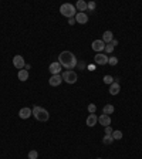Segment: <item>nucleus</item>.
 Segmentation results:
<instances>
[{
    "label": "nucleus",
    "instance_id": "f03ea898",
    "mask_svg": "<svg viewBox=\"0 0 142 159\" xmlns=\"http://www.w3.org/2000/svg\"><path fill=\"white\" fill-rule=\"evenodd\" d=\"M33 117H34L37 121H40V122H47V121L50 119L48 111L44 109L43 107H37V105L33 108Z\"/></svg>",
    "mask_w": 142,
    "mask_h": 159
},
{
    "label": "nucleus",
    "instance_id": "393cba45",
    "mask_svg": "<svg viewBox=\"0 0 142 159\" xmlns=\"http://www.w3.org/2000/svg\"><path fill=\"white\" fill-rule=\"evenodd\" d=\"M87 7H88V10H95V7H97V5H95V2H87Z\"/></svg>",
    "mask_w": 142,
    "mask_h": 159
},
{
    "label": "nucleus",
    "instance_id": "b1692460",
    "mask_svg": "<svg viewBox=\"0 0 142 159\" xmlns=\"http://www.w3.org/2000/svg\"><path fill=\"white\" fill-rule=\"evenodd\" d=\"M111 136H112L114 139H121V138H122V132H121V131H114Z\"/></svg>",
    "mask_w": 142,
    "mask_h": 159
},
{
    "label": "nucleus",
    "instance_id": "c85d7f7f",
    "mask_svg": "<svg viewBox=\"0 0 142 159\" xmlns=\"http://www.w3.org/2000/svg\"><path fill=\"white\" fill-rule=\"evenodd\" d=\"M87 70H90V71H94V70H97L95 64H90V65H87Z\"/></svg>",
    "mask_w": 142,
    "mask_h": 159
},
{
    "label": "nucleus",
    "instance_id": "7c9ffc66",
    "mask_svg": "<svg viewBox=\"0 0 142 159\" xmlns=\"http://www.w3.org/2000/svg\"><path fill=\"white\" fill-rule=\"evenodd\" d=\"M111 44L114 45V47H115V45H118V41H117V40H115V39H114V40H112V41H111Z\"/></svg>",
    "mask_w": 142,
    "mask_h": 159
},
{
    "label": "nucleus",
    "instance_id": "f257e3e1",
    "mask_svg": "<svg viewBox=\"0 0 142 159\" xmlns=\"http://www.w3.org/2000/svg\"><path fill=\"white\" fill-rule=\"evenodd\" d=\"M58 63H60L61 67L71 70V68H76L78 61H77V57L71 51H63L58 55Z\"/></svg>",
    "mask_w": 142,
    "mask_h": 159
},
{
    "label": "nucleus",
    "instance_id": "412c9836",
    "mask_svg": "<svg viewBox=\"0 0 142 159\" xmlns=\"http://www.w3.org/2000/svg\"><path fill=\"white\" fill-rule=\"evenodd\" d=\"M37 158H39V152H37V151L33 149V151L29 152V159H37Z\"/></svg>",
    "mask_w": 142,
    "mask_h": 159
},
{
    "label": "nucleus",
    "instance_id": "4be33fe9",
    "mask_svg": "<svg viewBox=\"0 0 142 159\" xmlns=\"http://www.w3.org/2000/svg\"><path fill=\"white\" fill-rule=\"evenodd\" d=\"M108 64L110 65H117L118 64V58L117 57H108Z\"/></svg>",
    "mask_w": 142,
    "mask_h": 159
},
{
    "label": "nucleus",
    "instance_id": "aec40b11",
    "mask_svg": "<svg viewBox=\"0 0 142 159\" xmlns=\"http://www.w3.org/2000/svg\"><path fill=\"white\" fill-rule=\"evenodd\" d=\"M102 81H104V84L111 85L112 83H114V78H112L111 75H104V78H102Z\"/></svg>",
    "mask_w": 142,
    "mask_h": 159
},
{
    "label": "nucleus",
    "instance_id": "1a4fd4ad",
    "mask_svg": "<svg viewBox=\"0 0 142 159\" xmlns=\"http://www.w3.org/2000/svg\"><path fill=\"white\" fill-rule=\"evenodd\" d=\"M33 115V109H30V108H21L20 111H19V117H20L21 119H29Z\"/></svg>",
    "mask_w": 142,
    "mask_h": 159
},
{
    "label": "nucleus",
    "instance_id": "6e6552de",
    "mask_svg": "<svg viewBox=\"0 0 142 159\" xmlns=\"http://www.w3.org/2000/svg\"><path fill=\"white\" fill-rule=\"evenodd\" d=\"M94 60H95V63L97 64H100V65H105L108 64V57H106L105 54H102V53H98V54L94 57Z\"/></svg>",
    "mask_w": 142,
    "mask_h": 159
},
{
    "label": "nucleus",
    "instance_id": "cd10ccee",
    "mask_svg": "<svg viewBox=\"0 0 142 159\" xmlns=\"http://www.w3.org/2000/svg\"><path fill=\"white\" fill-rule=\"evenodd\" d=\"M77 67L80 70H84V68H87V64L84 63V61H81V63H77Z\"/></svg>",
    "mask_w": 142,
    "mask_h": 159
},
{
    "label": "nucleus",
    "instance_id": "f8f14e48",
    "mask_svg": "<svg viewBox=\"0 0 142 159\" xmlns=\"http://www.w3.org/2000/svg\"><path fill=\"white\" fill-rule=\"evenodd\" d=\"M50 73L53 75H57V74H60V71H61V65L58 61H56V63H51L50 64Z\"/></svg>",
    "mask_w": 142,
    "mask_h": 159
},
{
    "label": "nucleus",
    "instance_id": "4468645a",
    "mask_svg": "<svg viewBox=\"0 0 142 159\" xmlns=\"http://www.w3.org/2000/svg\"><path fill=\"white\" fill-rule=\"evenodd\" d=\"M97 122H98V117L95 114H90L85 121L87 126H94V125H97Z\"/></svg>",
    "mask_w": 142,
    "mask_h": 159
},
{
    "label": "nucleus",
    "instance_id": "dca6fc26",
    "mask_svg": "<svg viewBox=\"0 0 142 159\" xmlns=\"http://www.w3.org/2000/svg\"><path fill=\"white\" fill-rule=\"evenodd\" d=\"M76 9L78 10V13H84L85 10H88V7H87V2H84V0H78L76 5Z\"/></svg>",
    "mask_w": 142,
    "mask_h": 159
},
{
    "label": "nucleus",
    "instance_id": "2f4dec72",
    "mask_svg": "<svg viewBox=\"0 0 142 159\" xmlns=\"http://www.w3.org/2000/svg\"><path fill=\"white\" fill-rule=\"evenodd\" d=\"M98 159H102V158H98Z\"/></svg>",
    "mask_w": 142,
    "mask_h": 159
},
{
    "label": "nucleus",
    "instance_id": "6ab92c4d",
    "mask_svg": "<svg viewBox=\"0 0 142 159\" xmlns=\"http://www.w3.org/2000/svg\"><path fill=\"white\" fill-rule=\"evenodd\" d=\"M102 142L105 145H111L114 142V138H112L111 135H104V138H102Z\"/></svg>",
    "mask_w": 142,
    "mask_h": 159
},
{
    "label": "nucleus",
    "instance_id": "0eeeda50",
    "mask_svg": "<svg viewBox=\"0 0 142 159\" xmlns=\"http://www.w3.org/2000/svg\"><path fill=\"white\" fill-rule=\"evenodd\" d=\"M63 83V77H61L60 74L57 75H51L50 80H48V84L51 85V87H58V85Z\"/></svg>",
    "mask_w": 142,
    "mask_h": 159
},
{
    "label": "nucleus",
    "instance_id": "7ed1b4c3",
    "mask_svg": "<svg viewBox=\"0 0 142 159\" xmlns=\"http://www.w3.org/2000/svg\"><path fill=\"white\" fill-rule=\"evenodd\" d=\"M60 13L64 16V17L73 19V17H76V14L78 11H77L74 5H71V3H63V5L60 6Z\"/></svg>",
    "mask_w": 142,
    "mask_h": 159
},
{
    "label": "nucleus",
    "instance_id": "f3484780",
    "mask_svg": "<svg viewBox=\"0 0 142 159\" xmlns=\"http://www.w3.org/2000/svg\"><path fill=\"white\" fill-rule=\"evenodd\" d=\"M19 80H20V81H27V80H29V71H27V70H20V71H19Z\"/></svg>",
    "mask_w": 142,
    "mask_h": 159
},
{
    "label": "nucleus",
    "instance_id": "5701e85b",
    "mask_svg": "<svg viewBox=\"0 0 142 159\" xmlns=\"http://www.w3.org/2000/svg\"><path fill=\"white\" fill-rule=\"evenodd\" d=\"M114 48H115V47H114L111 43H110V44H105V53L106 54H111L112 51H114Z\"/></svg>",
    "mask_w": 142,
    "mask_h": 159
},
{
    "label": "nucleus",
    "instance_id": "c756f323",
    "mask_svg": "<svg viewBox=\"0 0 142 159\" xmlns=\"http://www.w3.org/2000/svg\"><path fill=\"white\" fill-rule=\"evenodd\" d=\"M77 21H76V19H74V17H73V19H68V24L70 26H73V24H76Z\"/></svg>",
    "mask_w": 142,
    "mask_h": 159
},
{
    "label": "nucleus",
    "instance_id": "9b49d317",
    "mask_svg": "<svg viewBox=\"0 0 142 159\" xmlns=\"http://www.w3.org/2000/svg\"><path fill=\"white\" fill-rule=\"evenodd\" d=\"M74 19H76V21L80 23V24H87V23H88V16H87L85 13H77Z\"/></svg>",
    "mask_w": 142,
    "mask_h": 159
},
{
    "label": "nucleus",
    "instance_id": "bb28decb",
    "mask_svg": "<svg viewBox=\"0 0 142 159\" xmlns=\"http://www.w3.org/2000/svg\"><path fill=\"white\" fill-rule=\"evenodd\" d=\"M112 132H114V129L111 128V125H110V126H105V135H112Z\"/></svg>",
    "mask_w": 142,
    "mask_h": 159
},
{
    "label": "nucleus",
    "instance_id": "423d86ee",
    "mask_svg": "<svg viewBox=\"0 0 142 159\" xmlns=\"http://www.w3.org/2000/svg\"><path fill=\"white\" fill-rule=\"evenodd\" d=\"M92 50L94 51H97V53H101V51H104L105 50V43L102 41V40H94L91 44Z\"/></svg>",
    "mask_w": 142,
    "mask_h": 159
},
{
    "label": "nucleus",
    "instance_id": "a211bd4d",
    "mask_svg": "<svg viewBox=\"0 0 142 159\" xmlns=\"http://www.w3.org/2000/svg\"><path fill=\"white\" fill-rule=\"evenodd\" d=\"M114 105H111V104H108V105H105L104 107V109H102V114H105V115H110V114H114Z\"/></svg>",
    "mask_w": 142,
    "mask_h": 159
},
{
    "label": "nucleus",
    "instance_id": "ddd939ff",
    "mask_svg": "<svg viewBox=\"0 0 142 159\" xmlns=\"http://www.w3.org/2000/svg\"><path fill=\"white\" fill-rule=\"evenodd\" d=\"M119 91H121V87L118 84V81H114V83L110 85V94L117 95V94H119Z\"/></svg>",
    "mask_w": 142,
    "mask_h": 159
},
{
    "label": "nucleus",
    "instance_id": "2eb2a0df",
    "mask_svg": "<svg viewBox=\"0 0 142 159\" xmlns=\"http://www.w3.org/2000/svg\"><path fill=\"white\" fill-rule=\"evenodd\" d=\"M112 40H114V34H112V31H110V30L104 31V34H102V41H104L105 44H110Z\"/></svg>",
    "mask_w": 142,
    "mask_h": 159
},
{
    "label": "nucleus",
    "instance_id": "39448f33",
    "mask_svg": "<svg viewBox=\"0 0 142 159\" xmlns=\"http://www.w3.org/2000/svg\"><path fill=\"white\" fill-rule=\"evenodd\" d=\"M13 65H14L16 68H19V71H20V70H23L26 67V63H24V58H23V57H21V55H14V57H13Z\"/></svg>",
    "mask_w": 142,
    "mask_h": 159
},
{
    "label": "nucleus",
    "instance_id": "a878e982",
    "mask_svg": "<svg viewBox=\"0 0 142 159\" xmlns=\"http://www.w3.org/2000/svg\"><path fill=\"white\" fill-rule=\"evenodd\" d=\"M95 111H97V105L95 104L88 105V112H90V114H95Z\"/></svg>",
    "mask_w": 142,
    "mask_h": 159
},
{
    "label": "nucleus",
    "instance_id": "9d476101",
    "mask_svg": "<svg viewBox=\"0 0 142 159\" xmlns=\"http://www.w3.org/2000/svg\"><path fill=\"white\" fill-rule=\"evenodd\" d=\"M98 122L101 125H104V126H110L111 125V117L110 115H105V114H102L98 117Z\"/></svg>",
    "mask_w": 142,
    "mask_h": 159
},
{
    "label": "nucleus",
    "instance_id": "20e7f679",
    "mask_svg": "<svg viewBox=\"0 0 142 159\" xmlns=\"http://www.w3.org/2000/svg\"><path fill=\"white\" fill-rule=\"evenodd\" d=\"M61 77H63V81H66L67 84H76L77 83V73L76 71H73V70H67V71H64L63 74H61Z\"/></svg>",
    "mask_w": 142,
    "mask_h": 159
}]
</instances>
